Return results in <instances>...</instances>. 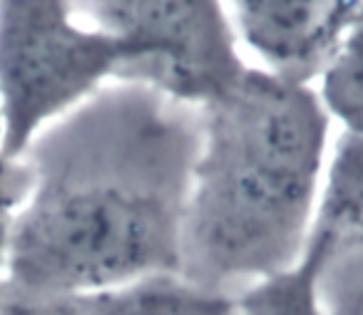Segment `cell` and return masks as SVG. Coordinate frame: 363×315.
<instances>
[{
  "instance_id": "1",
  "label": "cell",
  "mask_w": 363,
  "mask_h": 315,
  "mask_svg": "<svg viewBox=\"0 0 363 315\" xmlns=\"http://www.w3.org/2000/svg\"><path fill=\"white\" fill-rule=\"evenodd\" d=\"M202 107L117 80L38 134L3 298L52 300L182 273ZM26 159V156H23Z\"/></svg>"
},
{
  "instance_id": "2",
  "label": "cell",
  "mask_w": 363,
  "mask_h": 315,
  "mask_svg": "<svg viewBox=\"0 0 363 315\" xmlns=\"http://www.w3.org/2000/svg\"><path fill=\"white\" fill-rule=\"evenodd\" d=\"M328 125L311 85L252 65L204 102L182 278L234 298L301 260L328 166Z\"/></svg>"
},
{
  "instance_id": "3",
  "label": "cell",
  "mask_w": 363,
  "mask_h": 315,
  "mask_svg": "<svg viewBox=\"0 0 363 315\" xmlns=\"http://www.w3.org/2000/svg\"><path fill=\"white\" fill-rule=\"evenodd\" d=\"M140 60L125 40L80 25L72 0H0L3 154L23 159L45 127Z\"/></svg>"
},
{
  "instance_id": "4",
  "label": "cell",
  "mask_w": 363,
  "mask_h": 315,
  "mask_svg": "<svg viewBox=\"0 0 363 315\" xmlns=\"http://www.w3.org/2000/svg\"><path fill=\"white\" fill-rule=\"evenodd\" d=\"M82 8L92 28L142 52L122 80L145 82L189 105L214 100L249 67L222 0H85Z\"/></svg>"
},
{
  "instance_id": "5",
  "label": "cell",
  "mask_w": 363,
  "mask_h": 315,
  "mask_svg": "<svg viewBox=\"0 0 363 315\" xmlns=\"http://www.w3.org/2000/svg\"><path fill=\"white\" fill-rule=\"evenodd\" d=\"M306 253L316 260L328 315H363V137H338Z\"/></svg>"
},
{
  "instance_id": "6",
  "label": "cell",
  "mask_w": 363,
  "mask_h": 315,
  "mask_svg": "<svg viewBox=\"0 0 363 315\" xmlns=\"http://www.w3.org/2000/svg\"><path fill=\"white\" fill-rule=\"evenodd\" d=\"M247 45L284 80L308 85L321 75L363 0H229Z\"/></svg>"
},
{
  "instance_id": "7",
  "label": "cell",
  "mask_w": 363,
  "mask_h": 315,
  "mask_svg": "<svg viewBox=\"0 0 363 315\" xmlns=\"http://www.w3.org/2000/svg\"><path fill=\"white\" fill-rule=\"evenodd\" d=\"M234 315H328L318 290V270L311 253L277 275L242 288L232 298Z\"/></svg>"
},
{
  "instance_id": "8",
  "label": "cell",
  "mask_w": 363,
  "mask_h": 315,
  "mask_svg": "<svg viewBox=\"0 0 363 315\" xmlns=\"http://www.w3.org/2000/svg\"><path fill=\"white\" fill-rule=\"evenodd\" d=\"M318 77V97L328 117H336L346 134L363 137V16L343 35Z\"/></svg>"
},
{
  "instance_id": "9",
  "label": "cell",
  "mask_w": 363,
  "mask_h": 315,
  "mask_svg": "<svg viewBox=\"0 0 363 315\" xmlns=\"http://www.w3.org/2000/svg\"><path fill=\"white\" fill-rule=\"evenodd\" d=\"M30 169L23 159L0 161V300H3V258H6L8 229L18 206L26 201L30 191Z\"/></svg>"
},
{
  "instance_id": "10",
  "label": "cell",
  "mask_w": 363,
  "mask_h": 315,
  "mask_svg": "<svg viewBox=\"0 0 363 315\" xmlns=\"http://www.w3.org/2000/svg\"><path fill=\"white\" fill-rule=\"evenodd\" d=\"M0 315H57V310L50 300L3 298L0 300Z\"/></svg>"
},
{
  "instance_id": "11",
  "label": "cell",
  "mask_w": 363,
  "mask_h": 315,
  "mask_svg": "<svg viewBox=\"0 0 363 315\" xmlns=\"http://www.w3.org/2000/svg\"><path fill=\"white\" fill-rule=\"evenodd\" d=\"M232 315H234V313H232Z\"/></svg>"
}]
</instances>
